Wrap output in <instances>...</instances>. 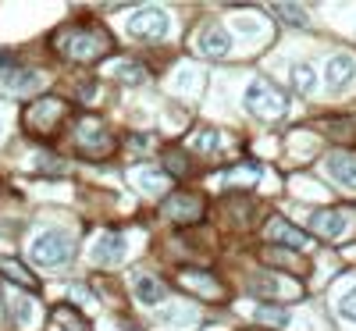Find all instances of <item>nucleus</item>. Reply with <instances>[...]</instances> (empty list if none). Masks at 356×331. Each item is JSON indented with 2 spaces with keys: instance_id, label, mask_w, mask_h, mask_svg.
<instances>
[{
  "instance_id": "12",
  "label": "nucleus",
  "mask_w": 356,
  "mask_h": 331,
  "mask_svg": "<svg viewBox=\"0 0 356 331\" xmlns=\"http://www.w3.org/2000/svg\"><path fill=\"white\" fill-rule=\"evenodd\" d=\"M196 50H200L203 57H225V54L232 50V36L225 33L221 25L207 22L200 33H196Z\"/></svg>"
},
{
  "instance_id": "2",
  "label": "nucleus",
  "mask_w": 356,
  "mask_h": 331,
  "mask_svg": "<svg viewBox=\"0 0 356 331\" xmlns=\"http://www.w3.org/2000/svg\"><path fill=\"white\" fill-rule=\"evenodd\" d=\"M65 122H68V104L57 100V97H40V100L29 104L25 114H22L25 132L33 139H40V143H50Z\"/></svg>"
},
{
  "instance_id": "6",
  "label": "nucleus",
  "mask_w": 356,
  "mask_h": 331,
  "mask_svg": "<svg viewBox=\"0 0 356 331\" xmlns=\"http://www.w3.org/2000/svg\"><path fill=\"white\" fill-rule=\"evenodd\" d=\"M129 36L146 40V43L164 40V36H168V15H164L161 8H139V11L129 18Z\"/></svg>"
},
{
  "instance_id": "1",
  "label": "nucleus",
  "mask_w": 356,
  "mask_h": 331,
  "mask_svg": "<svg viewBox=\"0 0 356 331\" xmlns=\"http://www.w3.org/2000/svg\"><path fill=\"white\" fill-rule=\"evenodd\" d=\"M54 47L75 65H97L114 50V40L100 25H65L54 33Z\"/></svg>"
},
{
  "instance_id": "7",
  "label": "nucleus",
  "mask_w": 356,
  "mask_h": 331,
  "mask_svg": "<svg viewBox=\"0 0 356 331\" xmlns=\"http://www.w3.org/2000/svg\"><path fill=\"white\" fill-rule=\"evenodd\" d=\"M164 218L175 225H196L203 221V200L196 193H171L164 200Z\"/></svg>"
},
{
  "instance_id": "4",
  "label": "nucleus",
  "mask_w": 356,
  "mask_h": 331,
  "mask_svg": "<svg viewBox=\"0 0 356 331\" xmlns=\"http://www.w3.org/2000/svg\"><path fill=\"white\" fill-rule=\"evenodd\" d=\"M75 146H79V154L82 157H93V161H104L114 154V136L107 132V125L100 122V118L93 114H86L79 118V129H75Z\"/></svg>"
},
{
  "instance_id": "21",
  "label": "nucleus",
  "mask_w": 356,
  "mask_h": 331,
  "mask_svg": "<svg viewBox=\"0 0 356 331\" xmlns=\"http://www.w3.org/2000/svg\"><path fill=\"white\" fill-rule=\"evenodd\" d=\"M292 89H296V93H303V97H310L317 89V75H314L310 65H292Z\"/></svg>"
},
{
  "instance_id": "29",
  "label": "nucleus",
  "mask_w": 356,
  "mask_h": 331,
  "mask_svg": "<svg viewBox=\"0 0 356 331\" xmlns=\"http://www.w3.org/2000/svg\"><path fill=\"white\" fill-rule=\"evenodd\" d=\"M57 331H61V328H57Z\"/></svg>"
},
{
  "instance_id": "14",
  "label": "nucleus",
  "mask_w": 356,
  "mask_h": 331,
  "mask_svg": "<svg viewBox=\"0 0 356 331\" xmlns=\"http://www.w3.org/2000/svg\"><path fill=\"white\" fill-rule=\"evenodd\" d=\"M324 79H328L332 89H346L353 79H356V57L349 54H335L328 65H324Z\"/></svg>"
},
{
  "instance_id": "5",
  "label": "nucleus",
  "mask_w": 356,
  "mask_h": 331,
  "mask_svg": "<svg viewBox=\"0 0 356 331\" xmlns=\"http://www.w3.org/2000/svg\"><path fill=\"white\" fill-rule=\"evenodd\" d=\"M246 107H250V114L264 118V122H271V118H282L285 114V93H282L275 82L253 79L250 89H246Z\"/></svg>"
},
{
  "instance_id": "27",
  "label": "nucleus",
  "mask_w": 356,
  "mask_h": 331,
  "mask_svg": "<svg viewBox=\"0 0 356 331\" xmlns=\"http://www.w3.org/2000/svg\"><path fill=\"white\" fill-rule=\"evenodd\" d=\"M339 314H342L346 321H356V289H349V292L342 296V303H339Z\"/></svg>"
},
{
  "instance_id": "28",
  "label": "nucleus",
  "mask_w": 356,
  "mask_h": 331,
  "mask_svg": "<svg viewBox=\"0 0 356 331\" xmlns=\"http://www.w3.org/2000/svg\"><path fill=\"white\" fill-rule=\"evenodd\" d=\"M15 321L18 324H29V321H33V303H29V299H15Z\"/></svg>"
},
{
  "instance_id": "24",
  "label": "nucleus",
  "mask_w": 356,
  "mask_h": 331,
  "mask_svg": "<svg viewBox=\"0 0 356 331\" xmlns=\"http://www.w3.org/2000/svg\"><path fill=\"white\" fill-rule=\"evenodd\" d=\"M114 79L125 82V86H139L143 79H150V75H146V68L136 65V61H118V65H114Z\"/></svg>"
},
{
  "instance_id": "20",
  "label": "nucleus",
  "mask_w": 356,
  "mask_h": 331,
  "mask_svg": "<svg viewBox=\"0 0 356 331\" xmlns=\"http://www.w3.org/2000/svg\"><path fill=\"white\" fill-rule=\"evenodd\" d=\"M250 296H257V299H278L285 289H282V282H278V275H257V278H250Z\"/></svg>"
},
{
  "instance_id": "8",
  "label": "nucleus",
  "mask_w": 356,
  "mask_h": 331,
  "mask_svg": "<svg viewBox=\"0 0 356 331\" xmlns=\"http://www.w3.org/2000/svg\"><path fill=\"white\" fill-rule=\"evenodd\" d=\"M346 228H349V214L339 210V207H324V210H317V214L310 218V232L317 239H328V243L332 239H342Z\"/></svg>"
},
{
  "instance_id": "23",
  "label": "nucleus",
  "mask_w": 356,
  "mask_h": 331,
  "mask_svg": "<svg viewBox=\"0 0 356 331\" xmlns=\"http://www.w3.org/2000/svg\"><path fill=\"white\" fill-rule=\"evenodd\" d=\"M260 260L264 264H275V267H285V271H292V264L307 275V260H296L292 253H282V246H271V250H260Z\"/></svg>"
},
{
  "instance_id": "3",
  "label": "nucleus",
  "mask_w": 356,
  "mask_h": 331,
  "mask_svg": "<svg viewBox=\"0 0 356 331\" xmlns=\"http://www.w3.org/2000/svg\"><path fill=\"white\" fill-rule=\"evenodd\" d=\"M29 257L43 267H65L72 257H75V243L72 235L61 232V228H47L33 239V246H29Z\"/></svg>"
},
{
  "instance_id": "19",
  "label": "nucleus",
  "mask_w": 356,
  "mask_h": 331,
  "mask_svg": "<svg viewBox=\"0 0 356 331\" xmlns=\"http://www.w3.org/2000/svg\"><path fill=\"white\" fill-rule=\"evenodd\" d=\"M54 324L65 328V331H93V328H89V321H86L75 307H68V303L54 307Z\"/></svg>"
},
{
  "instance_id": "15",
  "label": "nucleus",
  "mask_w": 356,
  "mask_h": 331,
  "mask_svg": "<svg viewBox=\"0 0 356 331\" xmlns=\"http://www.w3.org/2000/svg\"><path fill=\"white\" fill-rule=\"evenodd\" d=\"M0 86L8 89V93H33V89L43 86V79L36 72H29V68H8V72H0Z\"/></svg>"
},
{
  "instance_id": "18",
  "label": "nucleus",
  "mask_w": 356,
  "mask_h": 331,
  "mask_svg": "<svg viewBox=\"0 0 356 331\" xmlns=\"http://www.w3.org/2000/svg\"><path fill=\"white\" fill-rule=\"evenodd\" d=\"M164 175H171V178H189L193 175V161H189L186 150H178V146L164 150Z\"/></svg>"
},
{
  "instance_id": "9",
  "label": "nucleus",
  "mask_w": 356,
  "mask_h": 331,
  "mask_svg": "<svg viewBox=\"0 0 356 331\" xmlns=\"http://www.w3.org/2000/svg\"><path fill=\"white\" fill-rule=\"evenodd\" d=\"M89 260H93L97 267H114L125 260V235L122 232H104L93 250H89Z\"/></svg>"
},
{
  "instance_id": "11",
  "label": "nucleus",
  "mask_w": 356,
  "mask_h": 331,
  "mask_svg": "<svg viewBox=\"0 0 356 331\" xmlns=\"http://www.w3.org/2000/svg\"><path fill=\"white\" fill-rule=\"evenodd\" d=\"M324 168H328V175L342 189L356 193V154H349V150H335V154L324 157Z\"/></svg>"
},
{
  "instance_id": "16",
  "label": "nucleus",
  "mask_w": 356,
  "mask_h": 331,
  "mask_svg": "<svg viewBox=\"0 0 356 331\" xmlns=\"http://www.w3.org/2000/svg\"><path fill=\"white\" fill-rule=\"evenodd\" d=\"M132 285H136V296H139V303H146V307H154V303H161V299L168 296V285L161 282V278H154V275H139L132 278Z\"/></svg>"
},
{
  "instance_id": "26",
  "label": "nucleus",
  "mask_w": 356,
  "mask_h": 331,
  "mask_svg": "<svg viewBox=\"0 0 356 331\" xmlns=\"http://www.w3.org/2000/svg\"><path fill=\"white\" fill-rule=\"evenodd\" d=\"M193 146H200V150H218V132H214V129H196V132H193Z\"/></svg>"
},
{
  "instance_id": "10",
  "label": "nucleus",
  "mask_w": 356,
  "mask_h": 331,
  "mask_svg": "<svg viewBox=\"0 0 356 331\" xmlns=\"http://www.w3.org/2000/svg\"><path fill=\"white\" fill-rule=\"evenodd\" d=\"M178 282H182L189 292H196L200 299H225V285L214 278V275H207V271H178Z\"/></svg>"
},
{
  "instance_id": "17",
  "label": "nucleus",
  "mask_w": 356,
  "mask_h": 331,
  "mask_svg": "<svg viewBox=\"0 0 356 331\" xmlns=\"http://www.w3.org/2000/svg\"><path fill=\"white\" fill-rule=\"evenodd\" d=\"M0 275H4L8 282H15V285H22V289H40V282H36V275L29 271L25 264H18V260H11V257H0Z\"/></svg>"
},
{
  "instance_id": "22",
  "label": "nucleus",
  "mask_w": 356,
  "mask_h": 331,
  "mask_svg": "<svg viewBox=\"0 0 356 331\" xmlns=\"http://www.w3.org/2000/svg\"><path fill=\"white\" fill-rule=\"evenodd\" d=\"M267 11L278 15V18H285V25H296V29H307V25H310V18H307V11H303L300 4H271Z\"/></svg>"
},
{
  "instance_id": "30",
  "label": "nucleus",
  "mask_w": 356,
  "mask_h": 331,
  "mask_svg": "<svg viewBox=\"0 0 356 331\" xmlns=\"http://www.w3.org/2000/svg\"><path fill=\"white\" fill-rule=\"evenodd\" d=\"M0 129H4V125H0Z\"/></svg>"
},
{
  "instance_id": "25",
  "label": "nucleus",
  "mask_w": 356,
  "mask_h": 331,
  "mask_svg": "<svg viewBox=\"0 0 356 331\" xmlns=\"http://www.w3.org/2000/svg\"><path fill=\"white\" fill-rule=\"evenodd\" d=\"M257 321H260V324H285V321H289V310H278V307H257Z\"/></svg>"
},
{
  "instance_id": "13",
  "label": "nucleus",
  "mask_w": 356,
  "mask_h": 331,
  "mask_svg": "<svg viewBox=\"0 0 356 331\" xmlns=\"http://www.w3.org/2000/svg\"><path fill=\"white\" fill-rule=\"evenodd\" d=\"M264 235L271 239V243L289 246V250H307V243H310V235H307V232L292 228V225H289V221H282V218H271V221H267Z\"/></svg>"
}]
</instances>
